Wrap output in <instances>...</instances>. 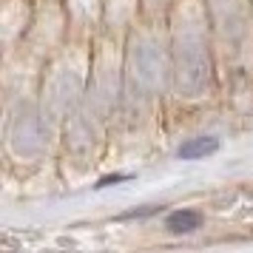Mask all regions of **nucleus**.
I'll use <instances>...</instances> for the list:
<instances>
[{
	"mask_svg": "<svg viewBox=\"0 0 253 253\" xmlns=\"http://www.w3.org/2000/svg\"><path fill=\"white\" fill-rule=\"evenodd\" d=\"M171 100V37L168 20H139L126 37L123 94L111 123L108 151L145 154L160 139Z\"/></svg>",
	"mask_w": 253,
	"mask_h": 253,
	"instance_id": "obj_1",
	"label": "nucleus"
},
{
	"mask_svg": "<svg viewBox=\"0 0 253 253\" xmlns=\"http://www.w3.org/2000/svg\"><path fill=\"white\" fill-rule=\"evenodd\" d=\"M103 3H105L103 32L128 37V32L142 20V0H103Z\"/></svg>",
	"mask_w": 253,
	"mask_h": 253,
	"instance_id": "obj_10",
	"label": "nucleus"
},
{
	"mask_svg": "<svg viewBox=\"0 0 253 253\" xmlns=\"http://www.w3.org/2000/svg\"><path fill=\"white\" fill-rule=\"evenodd\" d=\"M69 40H71V29H69L66 9H63V0H37L35 20H32L29 35H26V40L20 46H26L35 57H40L46 63Z\"/></svg>",
	"mask_w": 253,
	"mask_h": 253,
	"instance_id": "obj_7",
	"label": "nucleus"
},
{
	"mask_svg": "<svg viewBox=\"0 0 253 253\" xmlns=\"http://www.w3.org/2000/svg\"><path fill=\"white\" fill-rule=\"evenodd\" d=\"M199 225H202V213L199 211H188V208L171 213L168 222H165V228L171 233H194V230H199Z\"/></svg>",
	"mask_w": 253,
	"mask_h": 253,
	"instance_id": "obj_11",
	"label": "nucleus"
},
{
	"mask_svg": "<svg viewBox=\"0 0 253 253\" xmlns=\"http://www.w3.org/2000/svg\"><path fill=\"white\" fill-rule=\"evenodd\" d=\"M37 0H0V43L3 54L17 48L29 35V26L35 20Z\"/></svg>",
	"mask_w": 253,
	"mask_h": 253,
	"instance_id": "obj_8",
	"label": "nucleus"
},
{
	"mask_svg": "<svg viewBox=\"0 0 253 253\" xmlns=\"http://www.w3.org/2000/svg\"><path fill=\"white\" fill-rule=\"evenodd\" d=\"M3 160L6 171L20 168V173H32L43 168L48 157H57L60 137L48 128L40 111L37 94H23L3 103Z\"/></svg>",
	"mask_w": 253,
	"mask_h": 253,
	"instance_id": "obj_6",
	"label": "nucleus"
},
{
	"mask_svg": "<svg viewBox=\"0 0 253 253\" xmlns=\"http://www.w3.org/2000/svg\"><path fill=\"white\" fill-rule=\"evenodd\" d=\"M63 9L69 17L71 37H94L103 32V17H105V3L103 0H63Z\"/></svg>",
	"mask_w": 253,
	"mask_h": 253,
	"instance_id": "obj_9",
	"label": "nucleus"
},
{
	"mask_svg": "<svg viewBox=\"0 0 253 253\" xmlns=\"http://www.w3.org/2000/svg\"><path fill=\"white\" fill-rule=\"evenodd\" d=\"M91 63H94V40H85V37H71L57 54H51L43 63L37 100H40V111L46 117L48 128L57 137L66 126V120L80 105L85 88H88Z\"/></svg>",
	"mask_w": 253,
	"mask_h": 253,
	"instance_id": "obj_4",
	"label": "nucleus"
},
{
	"mask_svg": "<svg viewBox=\"0 0 253 253\" xmlns=\"http://www.w3.org/2000/svg\"><path fill=\"white\" fill-rule=\"evenodd\" d=\"M171 37V108H202L222 94L213 54L208 0H176L168 14Z\"/></svg>",
	"mask_w": 253,
	"mask_h": 253,
	"instance_id": "obj_3",
	"label": "nucleus"
},
{
	"mask_svg": "<svg viewBox=\"0 0 253 253\" xmlns=\"http://www.w3.org/2000/svg\"><path fill=\"white\" fill-rule=\"evenodd\" d=\"M123 66H126V37L100 32L94 37L88 88L60 131L57 165L63 168L66 182L85 179L108 154L111 123L123 94Z\"/></svg>",
	"mask_w": 253,
	"mask_h": 253,
	"instance_id": "obj_2",
	"label": "nucleus"
},
{
	"mask_svg": "<svg viewBox=\"0 0 253 253\" xmlns=\"http://www.w3.org/2000/svg\"><path fill=\"white\" fill-rule=\"evenodd\" d=\"M176 0H142V17L145 20H160L165 23Z\"/></svg>",
	"mask_w": 253,
	"mask_h": 253,
	"instance_id": "obj_12",
	"label": "nucleus"
},
{
	"mask_svg": "<svg viewBox=\"0 0 253 253\" xmlns=\"http://www.w3.org/2000/svg\"><path fill=\"white\" fill-rule=\"evenodd\" d=\"M219 85L253 83V0H208Z\"/></svg>",
	"mask_w": 253,
	"mask_h": 253,
	"instance_id": "obj_5",
	"label": "nucleus"
}]
</instances>
